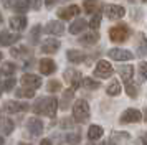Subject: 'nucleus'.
<instances>
[{
	"label": "nucleus",
	"mask_w": 147,
	"mask_h": 145,
	"mask_svg": "<svg viewBox=\"0 0 147 145\" xmlns=\"http://www.w3.org/2000/svg\"><path fill=\"white\" fill-rule=\"evenodd\" d=\"M32 111L35 114H41V115H47V117L55 119L56 111H58V101L53 96H48V97H40L36 99V102L33 104Z\"/></svg>",
	"instance_id": "nucleus-1"
},
{
	"label": "nucleus",
	"mask_w": 147,
	"mask_h": 145,
	"mask_svg": "<svg viewBox=\"0 0 147 145\" xmlns=\"http://www.w3.org/2000/svg\"><path fill=\"white\" fill-rule=\"evenodd\" d=\"M91 115V111H89V104H88L84 99H78L73 105V119L74 122L78 124H84L88 122V119Z\"/></svg>",
	"instance_id": "nucleus-2"
},
{
	"label": "nucleus",
	"mask_w": 147,
	"mask_h": 145,
	"mask_svg": "<svg viewBox=\"0 0 147 145\" xmlns=\"http://www.w3.org/2000/svg\"><path fill=\"white\" fill-rule=\"evenodd\" d=\"M129 36H131V30L126 23H119L109 30V38L114 43H124V41H127Z\"/></svg>",
	"instance_id": "nucleus-3"
},
{
	"label": "nucleus",
	"mask_w": 147,
	"mask_h": 145,
	"mask_svg": "<svg viewBox=\"0 0 147 145\" xmlns=\"http://www.w3.org/2000/svg\"><path fill=\"white\" fill-rule=\"evenodd\" d=\"M113 74H114V68L111 66V63H107L106 59H99L96 68H94V78L106 79V78H111Z\"/></svg>",
	"instance_id": "nucleus-4"
},
{
	"label": "nucleus",
	"mask_w": 147,
	"mask_h": 145,
	"mask_svg": "<svg viewBox=\"0 0 147 145\" xmlns=\"http://www.w3.org/2000/svg\"><path fill=\"white\" fill-rule=\"evenodd\" d=\"M122 124H137L139 120H142V114L140 111L137 109H126V111L121 114V119H119Z\"/></svg>",
	"instance_id": "nucleus-5"
},
{
	"label": "nucleus",
	"mask_w": 147,
	"mask_h": 145,
	"mask_svg": "<svg viewBox=\"0 0 147 145\" xmlns=\"http://www.w3.org/2000/svg\"><path fill=\"white\" fill-rule=\"evenodd\" d=\"M65 79H66V83H69V86H71V89H78L81 86V81H83V78H81V72L76 71V69H73V68H68L66 71H65Z\"/></svg>",
	"instance_id": "nucleus-6"
},
{
	"label": "nucleus",
	"mask_w": 147,
	"mask_h": 145,
	"mask_svg": "<svg viewBox=\"0 0 147 145\" xmlns=\"http://www.w3.org/2000/svg\"><path fill=\"white\" fill-rule=\"evenodd\" d=\"M126 15V8L121 5H116V3H109L106 7V17L109 20H119Z\"/></svg>",
	"instance_id": "nucleus-7"
},
{
	"label": "nucleus",
	"mask_w": 147,
	"mask_h": 145,
	"mask_svg": "<svg viewBox=\"0 0 147 145\" xmlns=\"http://www.w3.org/2000/svg\"><path fill=\"white\" fill-rule=\"evenodd\" d=\"M3 111L8 114H18V112H25L28 111V104L27 102H17V101H7L3 104Z\"/></svg>",
	"instance_id": "nucleus-8"
},
{
	"label": "nucleus",
	"mask_w": 147,
	"mask_h": 145,
	"mask_svg": "<svg viewBox=\"0 0 147 145\" xmlns=\"http://www.w3.org/2000/svg\"><path fill=\"white\" fill-rule=\"evenodd\" d=\"M22 84H23V87H28V89H38L41 86V78L40 76H36V74H23L22 76Z\"/></svg>",
	"instance_id": "nucleus-9"
},
{
	"label": "nucleus",
	"mask_w": 147,
	"mask_h": 145,
	"mask_svg": "<svg viewBox=\"0 0 147 145\" xmlns=\"http://www.w3.org/2000/svg\"><path fill=\"white\" fill-rule=\"evenodd\" d=\"M107 54L111 59H116V61H129L134 58V54L129 50H121V48H113V50H109Z\"/></svg>",
	"instance_id": "nucleus-10"
},
{
	"label": "nucleus",
	"mask_w": 147,
	"mask_h": 145,
	"mask_svg": "<svg viewBox=\"0 0 147 145\" xmlns=\"http://www.w3.org/2000/svg\"><path fill=\"white\" fill-rule=\"evenodd\" d=\"M27 129L28 132L32 134V135H40L43 129H45V125L41 122V119H36V117H30L27 120Z\"/></svg>",
	"instance_id": "nucleus-11"
},
{
	"label": "nucleus",
	"mask_w": 147,
	"mask_h": 145,
	"mask_svg": "<svg viewBox=\"0 0 147 145\" xmlns=\"http://www.w3.org/2000/svg\"><path fill=\"white\" fill-rule=\"evenodd\" d=\"M60 46H61V43L58 40L48 38L41 43V53H45V54H53V53H56L60 50Z\"/></svg>",
	"instance_id": "nucleus-12"
},
{
	"label": "nucleus",
	"mask_w": 147,
	"mask_h": 145,
	"mask_svg": "<svg viewBox=\"0 0 147 145\" xmlns=\"http://www.w3.org/2000/svg\"><path fill=\"white\" fill-rule=\"evenodd\" d=\"M80 12H81V8L78 5H69V7H65V8L58 10V17L61 20H71L73 17L80 15Z\"/></svg>",
	"instance_id": "nucleus-13"
},
{
	"label": "nucleus",
	"mask_w": 147,
	"mask_h": 145,
	"mask_svg": "<svg viewBox=\"0 0 147 145\" xmlns=\"http://www.w3.org/2000/svg\"><path fill=\"white\" fill-rule=\"evenodd\" d=\"M45 32L48 33V35H55V36H60V35H63L65 33V25L61 23V21H48L47 26H45Z\"/></svg>",
	"instance_id": "nucleus-14"
},
{
	"label": "nucleus",
	"mask_w": 147,
	"mask_h": 145,
	"mask_svg": "<svg viewBox=\"0 0 147 145\" xmlns=\"http://www.w3.org/2000/svg\"><path fill=\"white\" fill-rule=\"evenodd\" d=\"M38 68H40V72L41 74H45V76H50V74H53V72L56 71V64H55L53 59H50V58L41 59L40 64H38Z\"/></svg>",
	"instance_id": "nucleus-15"
},
{
	"label": "nucleus",
	"mask_w": 147,
	"mask_h": 145,
	"mask_svg": "<svg viewBox=\"0 0 147 145\" xmlns=\"http://www.w3.org/2000/svg\"><path fill=\"white\" fill-rule=\"evenodd\" d=\"M20 40L18 33H8V32H2L0 33V46H10L17 43Z\"/></svg>",
	"instance_id": "nucleus-16"
},
{
	"label": "nucleus",
	"mask_w": 147,
	"mask_h": 145,
	"mask_svg": "<svg viewBox=\"0 0 147 145\" xmlns=\"http://www.w3.org/2000/svg\"><path fill=\"white\" fill-rule=\"evenodd\" d=\"M27 18L23 17V15H15L10 18V28L15 30V32H22V30H25L27 28Z\"/></svg>",
	"instance_id": "nucleus-17"
},
{
	"label": "nucleus",
	"mask_w": 147,
	"mask_h": 145,
	"mask_svg": "<svg viewBox=\"0 0 147 145\" xmlns=\"http://www.w3.org/2000/svg\"><path fill=\"white\" fill-rule=\"evenodd\" d=\"M66 58L69 63H74V64H78V63H83L84 59H86V54L84 53L78 51V50H68L66 51Z\"/></svg>",
	"instance_id": "nucleus-18"
},
{
	"label": "nucleus",
	"mask_w": 147,
	"mask_h": 145,
	"mask_svg": "<svg viewBox=\"0 0 147 145\" xmlns=\"http://www.w3.org/2000/svg\"><path fill=\"white\" fill-rule=\"evenodd\" d=\"M86 26H88V23L84 21V20L78 18V20H74L73 23L69 25V33H73V35H80L81 32L86 30Z\"/></svg>",
	"instance_id": "nucleus-19"
},
{
	"label": "nucleus",
	"mask_w": 147,
	"mask_h": 145,
	"mask_svg": "<svg viewBox=\"0 0 147 145\" xmlns=\"http://www.w3.org/2000/svg\"><path fill=\"white\" fill-rule=\"evenodd\" d=\"M13 129H15V124H13L12 119H8V117L0 119V130L3 132L5 135H10V134L13 132Z\"/></svg>",
	"instance_id": "nucleus-20"
},
{
	"label": "nucleus",
	"mask_w": 147,
	"mask_h": 145,
	"mask_svg": "<svg viewBox=\"0 0 147 145\" xmlns=\"http://www.w3.org/2000/svg\"><path fill=\"white\" fill-rule=\"evenodd\" d=\"M78 41H80L81 45H88V46H91V45H94V43H98V41H99V35H98L96 32H93V33H86V35H83V36H81V38L78 40Z\"/></svg>",
	"instance_id": "nucleus-21"
},
{
	"label": "nucleus",
	"mask_w": 147,
	"mask_h": 145,
	"mask_svg": "<svg viewBox=\"0 0 147 145\" xmlns=\"http://www.w3.org/2000/svg\"><path fill=\"white\" fill-rule=\"evenodd\" d=\"M132 74H134V66H131V64L119 66V76H121V79H122L126 84L129 83V79L132 78Z\"/></svg>",
	"instance_id": "nucleus-22"
},
{
	"label": "nucleus",
	"mask_w": 147,
	"mask_h": 145,
	"mask_svg": "<svg viewBox=\"0 0 147 145\" xmlns=\"http://www.w3.org/2000/svg\"><path fill=\"white\" fill-rule=\"evenodd\" d=\"M102 134H104V130H102V127L101 125H89V130H88V138L89 140H98V138L102 137Z\"/></svg>",
	"instance_id": "nucleus-23"
},
{
	"label": "nucleus",
	"mask_w": 147,
	"mask_h": 145,
	"mask_svg": "<svg viewBox=\"0 0 147 145\" xmlns=\"http://www.w3.org/2000/svg\"><path fill=\"white\" fill-rule=\"evenodd\" d=\"M40 36H41V26L40 25H35L30 33H28V40H30V43L32 45H38L40 43Z\"/></svg>",
	"instance_id": "nucleus-24"
},
{
	"label": "nucleus",
	"mask_w": 147,
	"mask_h": 145,
	"mask_svg": "<svg viewBox=\"0 0 147 145\" xmlns=\"http://www.w3.org/2000/svg\"><path fill=\"white\" fill-rule=\"evenodd\" d=\"M15 71H17V66H15V63H3L2 64V68H0V76H8V78H12L15 74Z\"/></svg>",
	"instance_id": "nucleus-25"
},
{
	"label": "nucleus",
	"mask_w": 147,
	"mask_h": 145,
	"mask_svg": "<svg viewBox=\"0 0 147 145\" xmlns=\"http://www.w3.org/2000/svg\"><path fill=\"white\" fill-rule=\"evenodd\" d=\"M81 86H83L84 89H88V91H94V89H99L101 87V83L96 81V79H93V78H83Z\"/></svg>",
	"instance_id": "nucleus-26"
},
{
	"label": "nucleus",
	"mask_w": 147,
	"mask_h": 145,
	"mask_svg": "<svg viewBox=\"0 0 147 145\" xmlns=\"http://www.w3.org/2000/svg\"><path fill=\"white\" fill-rule=\"evenodd\" d=\"M73 96H74V91L71 87L63 92V97H61V102H60L61 109H68V105L71 104V101H73Z\"/></svg>",
	"instance_id": "nucleus-27"
},
{
	"label": "nucleus",
	"mask_w": 147,
	"mask_h": 145,
	"mask_svg": "<svg viewBox=\"0 0 147 145\" xmlns=\"http://www.w3.org/2000/svg\"><path fill=\"white\" fill-rule=\"evenodd\" d=\"M12 7H13V10L17 13H25L30 8V2L28 0H13Z\"/></svg>",
	"instance_id": "nucleus-28"
},
{
	"label": "nucleus",
	"mask_w": 147,
	"mask_h": 145,
	"mask_svg": "<svg viewBox=\"0 0 147 145\" xmlns=\"http://www.w3.org/2000/svg\"><path fill=\"white\" fill-rule=\"evenodd\" d=\"M15 96L17 97H25V99H32L35 96V91L33 89H28V87H20L15 91Z\"/></svg>",
	"instance_id": "nucleus-29"
},
{
	"label": "nucleus",
	"mask_w": 147,
	"mask_h": 145,
	"mask_svg": "<svg viewBox=\"0 0 147 145\" xmlns=\"http://www.w3.org/2000/svg\"><path fill=\"white\" fill-rule=\"evenodd\" d=\"M106 92L109 94V96H117V94H121V83L114 79L113 83H111V84L107 86Z\"/></svg>",
	"instance_id": "nucleus-30"
},
{
	"label": "nucleus",
	"mask_w": 147,
	"mask_h": 145,
	"mask_svg": "<svg viewBox=\"0 0 147 145\" xmlns=\"http://www.w3.org/2000/svg\"><path fill=\"white\" fill-rule=\"evenodd\" d=\"M66 142L69 145H80L81 142V132H71L66 135Z\"/></svg>",
	"instance_id": "nucleus-31"
},
{
	"label": "nucleus",
	"mask_w": 147,
	"mask_h": 145,
	"mask_svg": "<svg viewBox=\"0 0 147 145\" xmlns=\"http://www.w3.org/2000/svg\"><path fill=\"white\" fill-rule=\"evenodd\" d=\"M47 89H48V92H58V91H61V83L58 79H51L47 84Z\"/></svg>",
	"instance_id": "nucleus-32"
},
{
	"label": "nucleus",
	"mask_w": 147,
	"mask_h": 145,
	"mask_svg": "<svg viewBox=\"0 0 147 145\" xmlns=\"http://www.w3.org/2000/svg\"><path fill=\"white\" fill-rule=\"evenodd\" d=\"M126 92L129 97H137V94H139V87L132 83H127L126 84Z\"/></svg>",
	"instance_id": "nucleus-33"
},
{
	"label": "nucleus",
	"mask_w": 147,
	"mask_h": 145,
	"mask_svg": "<svg viewBox=\"0 0 147 145\" xmlns=\"http://www.w3.org/2000/svg\"><path fill=\"white\" fill-rule=\"evenodd\" d=\"M84 10H86L88 13H94V10L99 7V3L96 2V0H84Z\"/></svg>",
	"instance_id": "nucleus-34"
},
{
	"label": "nucleus",
	"mask_w": 147,
	"mask_h": 145,
	"mask_svg": "<svg viewBox=\"0 0 147 145\" xmlns=\"http://www.w3.org/2000/svg\"><path fill=\"white\" fill-rule=\"evenodd\" d=\"M147 79V63L142 61L139 63V83H144Z\"/></svg>",
	"instance_id": "nucleus-35"
},
{
	"label": "nucleus",
	"mask_w": 147,
	"mask_h": 145,
	"mask_svg": "<svg viewBox=\"0 0 147 145\" xmlns=\"http://www.w3.org/2000/svg\"><path fill=\"white\" fill-rule=\"evenodd\" d=\"M88 25L91 26L93 30H98V28H99V25H101V13H99V12H96V13H94V15H93V18H91V21H89Z\"/></svg>",
	"instance_id": "nucleus-36"
},
{
	"label": "nucleus",
	"mask_w": 147,
	"mask_h": 145,
	"mask_svg": "<svg viewBox=\"0 0 147 145\" xmlns=\"http://www.w3.org/2000/svg\"><path fill=\"white\" fill-rule=\"evenodd\" d=\"M2 87H3V91H7V92L13 91V87H15V78H8V79H5V81L2 83Z\"/></svg>",
	"instance_id": "nucleus-37"
},
{
	"label": "nucleus",
	"mask_w": 147,
	"mask_h": 145,
	"mask_svg": "<svg viewBox=\"0 0 147 145\" xmlns=\"http://www.w3.org/2000/svg\"><path fill=\"white\" fill-rule=\"evenodd\" d=\"M139 40H140V45H139V51H137V54H139V56H144V54H146V50H147L146 36L140 33V35H139Z\"/></svg>",
	"instance_id": "nucleus-38"
},
{
	"label": "nucleus",
	"mask_w": 147,
	"mask_h": 145,
	"mask_svg": "<svg viewBox=\"0 0 147 145\" xmlns=\"http://www.w3.org/2000/svg\"><path fill=\"white\" fill-rule=\"evenodd\" d=\"M111 140H113V142H116V140H129V134H127V132H121V134L119 132H114Z\"/></svg>",
	"instance_id": "nucleus-39"
},
{
	"label": "nucleus",
	"mask_w": 147,
	"mask_h": 145,
	"mask_svg": "<svg viewBox=\"0 0 147 145\" xmlns=\"http://www.w3.org/2000/svg\"><path fill=\"white\" fill-rule=\"evenodd\" d=\"M27 51H28V50L25 48V46H18V48H12V50H10V54L17 58V56H20V54H23V53H27ZM28 53H30V51H28Z\"/></svg>",
	"instance_id": "nucleus-40"
},
{
	"label": "nucleus",
	"mask_w": 147,
	"mask_h": 145,
	"mask_svg": "<svg viewBox=\"0 0 147 145\" xmlns=\"http://www.w3.org/2000/svg\"><path fill=\"white\" fill-rule=\"evenodd\" d=\"M73 124H74V120H71V119H68V117L61 119V122H60L61 129H71V127H73Z\"/></svg>",
	"instance_id": "nucleus-41"
},
{
	"label": "nucleus",
	"mask_w": 147,
	"mask_h": 145,
	"mask_svg": "<svg viewBox=\"0 0 147 145\" xmlns=\"http://www.w3.org/2000/svg\"><path fill=\"white\" fill-rule=\"evenodd\" d=\"M30 7H32L33 10H40L41 8V0H32V2H30Z\"/></svg>",
	"instance_id": "nucleus-42"
},
{
	"label": "nucleus",
	"mask_w": 147,
	"mask_h": 145,
	"mask_svg": "<svg viewBox=\"0 0 147 145\" xmlns=\"http://www.w3.org/2000/svg\"><path fill=\"white\" fill-rule=\"evenodd\" d=\"M56 2H60V0H45V5H47L48 8H51V7L56 3Z\"/></svg>",
	"instance_id": "nucleus-43"
},
{
	"label": "nucleus",
	"mask_w": 147,
	"mask_h": 145,
	"mask_svg": "<svg viewBox=\"0 0 147 145\" xmlns=\"http://www.w3.org/2000/svg\"><path fill=\"white\" fill-rule=\"evenodd\" d=\"M3 7H5V8L12 7V0H3Z\"/></svg>",
	"instance_id": "nucleus-44"
},
{
	"label": "nucleus",
	"mask_w": 147,
	"mask_h": 145,
	"mask_svg": "<svg viewBox=\"0 0 147 145\" xmlns=\"http://www.w3.org/2000/svg\"><path fill=\"white\" fill-rule=\"evenodd\" d=\"M40 145H51V140H48V138H43Z\"/></svg>",
	"instance_id": "nucleus-45"
},
{
	"label": "nucleus",
	"mask_w": 147,
	"mask_h": 145,
	"mask_svg": "<svg viewBox=\"0 0 147 145\" xmlns=\"http://www.w3.org/2000/svg\"><path fill=\"white\" fill-rule=\"evenodd\" d=\"M101 145H114L113 140H109V142H104V144H101Z\"/></svg>",
	"instance_id": "nucleus-46"
},
{
	"label": "nucleus",
	"mask_w": 147,
	"mask_h": 145,
	"mask_svg": "<svg viewBox=\"0 0 147 145\" xmlns=\"http://www.w3.org/2000/svg\"><path fill=\"white\" fill-rule=\"evenodd\" d=\"M3 142H5V140H3V137H2V135H0V145H3Z\"/></svg>",
	"instance_id": "nucleus-47"
},
{
	"label": "nucleus",
	"mask_w": 147,
	"mask_h": 145,
	"mask_svg": "<svg viewBox=\"0 0 147 145\" xmlns=\"http://www.w3.org/2000/svg\"><path fill=\"white\" fill-rule=\"evenodd\" d=\"M2 23H3V18H2V13H0V25H2Z\"/></svg>",
	"instance_id": "nucleus-48"
},
{
	"label": "nucleus",
	"mask_w": 147,
	"mask_h": 145,
	"mask_svg": "<svg viewBox=\"0 0 147 145\" xmlns=\"http://www.w3.org/2000/svg\"><path fill=\"white\" fill-rule=\"evenodd\" d=\"M2 91H3V87H2V83H0V96H2Z\"/></svg>",
	"instance_id": "nucleus-49"
},
{
	"label": "nucleus",
	"mask_w": 147,
	"mask_h": 145,
	"mask_svg": "<svg viewBox=\"0 0 147 145\" xmlns=\"http://www.w3.org/2000/svg\"><path fill=\"white\" fill-rule=\"evenodd\" d=\"M18 145H30V144H25V142H20Z\"/></svg>",
	"instance_id": "nucleus-50"
},
{
	"label": "nucleus",
	"mask_w": 147,
	"mask_h": 145,
	"mask_svg": "<svg viewBox=\"0 0 147 145\" xmlns=\"http://www.w3.org/2000/svg\"><path fill=\"white\" fill-rule=\"evenodd\" d=\"M2 58H3V54H2V53H0V61H2Z\"/></svg>",
	"instance_id": "nucleus-51"
},
{
	"label": "nucleus",
	"mask_w": 147,
	"mask_h": 145,
	"mask_svg": "<svg viewBox=\"0 0 147 145\" xmlns=\"http://www.w3.org/2000/svg\"><path fill=\"white\" fill-rule=\"evenodd\" d=\"M144 120H146V122H147V114H146V119H144Z\"/></svg>",
	"instance_id": "nucleus-52"
},
{
	"label": "nucleus",
	"mask_w": 147,
	"mask_h": 145,
	"mask_svg": "<svg viewBox=\"0 0 147 145\" xmlns=\"http://www.w3.org/2000/svg\"><path fill=\"white\" fill-rule=\"evenodd\" d=\"M142 2H147V0H142Z\"/></svg>",
	"instance_id": "nucleus-53"
},
{
	"label": "nucleus",
	"mask_w": 147,
	"mask_h": 145,
	"mask_svg": "<svg viewBox=\"0 0 147 145\" xmlns=\"http://www.w3.org/2000/svg\"><path fill=\"white\" fill-rule=\"evenodd\" d=\"M131 2H132V0H131Z\"/></svg>",
	"instance_id": "nucleus-54"
}]
</instances>
